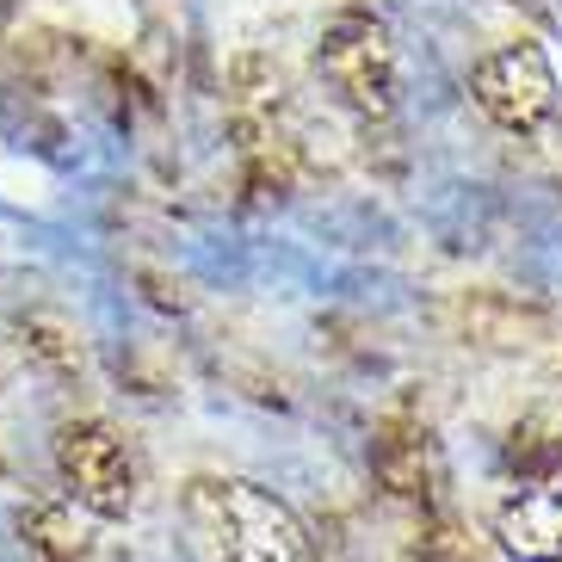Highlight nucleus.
<instances>
[{"label": "nucleus", "mask_w": 562, "mask_h": 562, "mask_svg": "<svg viewBox=\"0 0 562 562\" xmlns=\"http://www.w3.org/2000/svg\"><path fill=\"white\" fill-rule=\"evenodd\" d=\"M56 470L68 482V501L93 519H124L143 495L131 446L105 420H68L63 439H56Z\"/></svg>", "instance_id": "obj_2"}, {"label": "nucleus", "mask_w": 562, "mask_h": 562, "mask_svg": "<svg viewBox=\"0 0 562 562\" xmlns=\"http://www.w3.org/2000/svg\"><path fill=\"white\" fill-rule=\"evenodd\" d=\"M470 93L488 112V124H501L507 136H538L557 112V75H550V56L538 44L488 50L470 75Z\"/></svg>", "instance_id": "obj_4"}, {"label": "nucleus", "mask_w": 562, "mask_h": 562, "mask_svg": "<svg viewBox=\"0 0 562 562\" xmlns=\"http://www.w3.org/2000/svg\"><path fill=\"white\" fill-rule=\"evenodd\" d=\"M501 544L519 562H562V470L531 482L501 507Z\"/></svg>", "instance_id": "obj_5"}, {"label": "nucleus", "mask_w": 562, "mask_h": 562, "mask_svg": "<svg viewBox=\"0 0 562 562\" xmlns=\"http://www.w3.org/2000/svg\"><path fill=\"white\" fill-rule=\"evenodd\" d=\"M378 470H383V482L396 488V495H427V439L420 432H383L378 439Z\"/></svg>", "instance_id": "obj_7"}, {"label": "nucleus", "mask_w": 562, "mask_h": 562, "mask_svg": "<svg viewBox=\"0 0 562 562\" xmlns=\"http://www.w3.org/2000/svg\"><path fill=\"white\" fill-rule=\"evenodd\" d=\"M25 550H32L37 562H87L93 538H87V526L75 519L68 501H37V507L25 513Z\"/></svg>", "instance_id": "obj_6"}, {"label": "nucleus", "mask_w": 562, "mask_h": 562, "mask_svg": "<svg viewBox=\"0 0 562 562\" xmlns=\"http://www.w3.org/2000/svg\"><path fill=\"white\" fill-rule=\"evenodd\" d=\"M322 75L334 81V93H347V105L383 117L402 93V56L390 25L371 13L334 19L328 37H322Z\"/></svg>", "instance_id": "obj_3"}, {"label": "nucleus", "mask_w": 562, "mask_h": 562, "mask_svg": "<svg viewBox=\"0 0 562 562\" xmlns=\"http://www.w3.org/2000/svg\"><path fill=\"white\" fill-rule=\"evenodd\" d=\"M192 562H315L303 519L254 482L199 476L180 501Z\"/></svg>", "instance_id": "obj_1"}, {"label": "nucleus", "mask_w": 562, "mask_h": 562, "mask_svg": "<svg viewBox=\"0 0 562 562\" xmlns=\"http://www.w3.org/2000/svg\"><path fill=\"white\" fill-rule=\"evenodd\" d=\"M19 347L32 352L37 364H50V371H81V340H75V328L68 322H56V315H25L19 322Z\"/></svg>", "instance_id": "obj_8"}]
</instances>
